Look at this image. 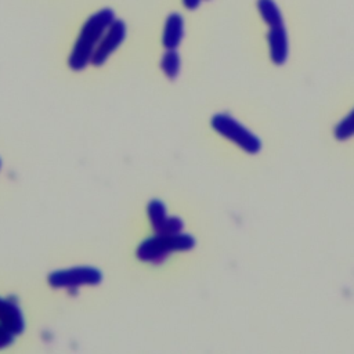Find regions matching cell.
Returning <instances> with one entry per match:
<instances>
[{
  "instance_id": "1",
  "label": "cell",
  "mask_w": 354,
  "mask_h": 354,
  "mask_svg": "<svg viewBox=\"0 0 354 354\" xmlns=\"http://www.w3.org/2000/svg\"><path fill=\"white\" fill-rule=\"evenodd\" d=\"M106 242L127 289L177 290L199 245L177 180H151L130 192Z\"/></svg>"
},
{
  "instance_id": "2",
  "label": "cell",
  "mask_w": 354,
  "mask_h": 354,
  "mask_svg": "<svg viewBox=\"0 0 354 354\" xmlns=\"http://www.w3.org/2000/svg\"><path fill=\"white\" fill-rule=\"evenodd\" d=\"M28 274L55 321L102 313L127 292L106 239L61 242L50 248Z\"/></svg>"
},
{
  "instance_id": "3",
  "label": "cell",
  "mask_w": 354,
  "mask_h": 354,
  "mask_svg": "<svg viewBox=\"0 0 354 354\" xmlns=\"http://www.w3.org/2000/svg\"><path fill=\"white\" fill-rule=\"evenodd\" d=\"M29 170L30 160L25 144L14 134L0 131V212L21 199Z\"/></svg>"
},
{
  "instance_id": "9",
  "label": "cell",
  "mask_w": 354,
  "mask_h": 354,
  "mask_svg": "<svg viewBox=\"0 0 354 354\" xmlns=\"http://www.w3.org/2000/svg\"><path fill=\"white\" fill-rule=\"evenodd\" d=\"M160 71L170 82L177 80L181 71V57L177 50H165L159 62Z\"/></svg>"
},
{
  "instance_id": "10",
  "label": "cell",
  "mask_w": 354,
  "mask_h": 354,
  "mask_svg": "<svg viewBox=\"0 0 354 354\" xmlns=\"http://www.w3.org/2000/svg\"><path fill=\"white\" fill-rule=\"evenodd\" d=\"M353 136H354V109L344 119H342L335 127V137L340 141L348 140Z\"/></svg>"
},
{
  "instance_id": "5",
  "label": "cell",
  "mask_w": 354,
  "mask_h": 354,
  "mask_svg": "<svg viewBox=\"0 0 354 354\" xmlns=\"http://www.w3.org/2000/svg\"><path fill=\"white\" fill-rule=\"evenodd\" d=\"M209 126L218 136L234 142L236 147L248 153L254 155L261 149V141L259 140V137L225 112H217L212 115Z\"/></svg>"
},
{
  "instance_id": "6",
  "label": "cell",
  "mask_w": 354,
  "mask_h": 354,
  "mask_svg": "<svg viewBox=\"0 0 354 354\" xmlns=\"http://www.w3.org/2000/svg\"><path fill=\"white\" fill-rule=\"evenodd\" d=\"M127 35L126 24L122 19L115 18L113 22L109 25L106 32L104 33L102 39L100 40L90 65L94 68H101L105 62L111 58V55L122 46Z\"/></svg>"
},
{
  "instance_id": "4",
  "label": "cell",
  "mask_w": 354,
  "mask_h": 354,
  "mask_svg": "<svg viewBox=\"0 0 354 354\" xmlns=\"http://www.w3.org/2000/svg\"><path fill=\"white\" fill-rule=\"evenodd\" d=\"M113 19L115 12L111 8H102L86 19L68 55L66 62L71 71L82 72L90 65L100 40Z\"/></svg>"
},
{
  "instance_id": "7",
  "label": "cell",
  "mask_w": 354,
  "mask_h": 354,
  "mask_svg": "<svg viewBox=\"0 0 354 354\" xmlns=\"http://www.w3.org/2000/svg\"><path fill=\"white\" fill-rule=\"evenodd\" d=\"M270 32L267 36L268 47H270V58L275 65L285 64L288 58V33L286 28L283 25V21L270 24Z\"/></svg>"
},
{
  "instance_id": "11",
  "label": "cell",
  "mask_w": 354,
  "mask_h": 354,
  "mask_svg": "<svg viewBox=\"0 0 354 354\" xmlns=\"http://www.w3.org/2000/svg\"><path fill=\"white\" fill-rule=\"evenodd\" d=\"M201 1H202V0H183V4H184V7L188 8V10H195V8L199 7Z\"/></svg>"
},
{
  "instance_id": "8",
  "label": "cell",
  "mask_w": 354,
  "mask_h": 354,
  "mask_svg": "<svg viewBox=\"0 0 354 354\" xmlns=\"http://www.w3.org/2000/svg\"><path fill=\"white\" fill-rule=\"evenodd\" d=\"M184 37V19L180 14L171 12L165 22L162 46L165 50H177Z\"/></svg>"
}]
</instances>
